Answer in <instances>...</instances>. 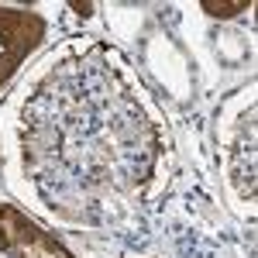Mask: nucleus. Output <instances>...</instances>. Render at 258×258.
<instances>
[{
    "label": "nucleus",
    "mask_w": 258,
    "mask_h": 258,
    "mask_svg": "<svg viewBox=\"0 0 258 258\" xmlns=\"http://www.w3.org/2000/svg\"><path fill=\"white\" fill-rule=\"evenodd\" d=\"M21 193L45 214L114 224L141 207L169 165V127L127 59L100 41L48 52L11 103Z\"/></svg>",
    "instance_id": "f257e3e1"
},
{
    "label": "nucleus",
    "mask_w": 258,
    "mask_h": 258,
    "mask_svg": "<svg viewBox=\"0 0 258 258\" xmlns=\"http://www.w3.org/2000/svg\"><path fill=\"white\" fill-rule=\"evenodd\" d=\"M48 38L45 14L18 4H0V90L28 66V59L38 52Z\"/></svg>",
    "instance_id": "f03ea898"
},
{
    "label": "nucleus",
    "mask_w": 258,
    "mask_h": 258,
    "mask_svg": "<svg viewBox=\"0 0 258 258\" xmlns=\"http://www.w3.org/2000/svg\"><path fill=\"white\" fill-rule=\"evenodd\" d=\"M0 255L4 258H76L48 227L14 203H0Z\"/></svg>",
    "instance_id": "7ed1b4c3"
},
{
    "label": "nucleus",
    "mask_w": 258,
    "mask_h": 258,
    "mask_svg": "<svg viewBox=\"0 0 258 258\" xmlns=\"http://www.w3.org/2000/svg\"><path fill=\"white\" fill-rule=\"evenodd\" d=\"M200 11H203L207 18L231 21V18H238L241 11H251V4H248V0H238V4H214V0H203V4H200Z\"/></svg>",
    "instance_id": "20e7f679"
},
{
    "label": "nucleus",
    "mask_w": 258,
    "mask_h": 258,
    "mask_svg": "<svg viewBox=\"0 0 258 258\" xmlns=\"http://www.w3.org/2000/svg\"><path fill=\"white\" fill-rule=\"evenodd\" d=\"M69 7H73V11H76L80 18H90V14L97 11V4H69Z\"/></svg>",
    "instance_id": "39448f33"
}]
</instances>
